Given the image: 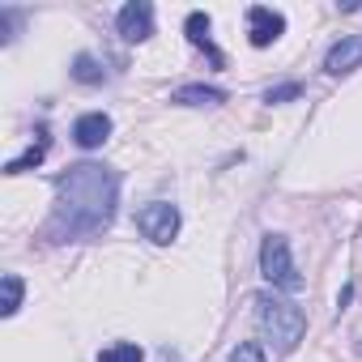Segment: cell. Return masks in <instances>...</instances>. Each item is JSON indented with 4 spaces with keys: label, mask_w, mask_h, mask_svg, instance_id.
Masks as SVG:
<instances>
[{
    "label": "cell",
    "mask_w": 362,
    "mask_h": 362,
    "mask_svg": "<svg viewBox=\"0 0 362 362\" xmlns=\"http://www.w3.org/2000/svg\"><path fill=\"white\" fill-rule=\"evenodd\" d=\"M119 175L103 162H73L56 175V205L43 222L47 243H81L115 222Z\"/></svg>",
    "instance_id": "cell-1"
},
{
    "label": "cell",
    "mask_w": 362,
    "mask_h": 362,
    "mask_svg": "<svg viewBox=\"0 0 362 362\" xmlns=\"http://www.w3.org/2000/svg\"><path fill=\"white\" fill-rule=\"evenodd\" d=\"M256 320H260V332L273 341L277 354H294L298 341H303V332H307V315H303V307H294L290 298L269 294V290L256 294Z\"/></svg>",
    "instance_id": "cell-2"
},
{
    "label": "cell",
    "mask_w": 362,
    "mask_h": 362,
    "mask_svg": "<svg viewBox=\"0 0 362 362\" xmlns=\"http://www.w3.org/2000/svg\"><path fill=\"white\" fill-rule=\"evenodd\" d=\"M260 273H264V281L273 286V290H303V273H298V264H294V256H290V239L286 235H264V243H260Z\"/></svg>",
    "instance_id": "cell-3"
},
{
    "label": "cell",
    "mask_w": 362,
    "mask_h": 362,
    "mask_svg": "<svg viewBox=\"0 0 362 362\" xmlns=\"http://www.w3.org/2000/svg\"><path fill=\"white\" fill-rule=\"evenodd\" d=\"M179 226H184V218H179V209H175L170 201H149V205L136 209V230H141L149 243H158V247L175 243Z\"/></svg>",
    "instance_id": "cell-4"
},
{
    "label": "cell",
    "mask_w": 362,
    "mask_h": 362,
    "mask_svg": "<svg viewBox=\"0 0 362 362\" xmlns=\"http://www.w3.org/2000/svg\"><path fill=\"white\" fill-rule=\"evenodd\" d=\"M281 35H286V18L277 9H269V5H252L247 9V39H252V47H273Z\"/></svg>",
    "instance_id": "cell-5"
},
{
    "label": "cell",
    "mask_w": 362,
    "mask_h": 362,
    "mask_svg": "<svg viewBox=\"0 0 362 362\" xmlns=\"http://www.w3.org/2000/svg\"><path fill=\"white\" fill-rule=\"evenodd\" d=\"M354 69H362V35H341L324 56V73L328 77H349Z\"/></svg>",
    "instance_id": "cell-6"
},
{
    "label": "cell",
    "mask_w": 362,
    "mask_h": 362,
    "mask_svg": "<svg viewBox=\"0 0 362 362\" xmlns=\"http://www.w3.org/2000/svg\"><path fill=\"white\" fill-rule=\"evenodd\" d=\"M115 26H119V39H124V43H145V39L153 35V5H145V0H132V5L119 9Z\"/></svg>",
    "instance_id": "cell-7"
},
{
    "label": "cell",
    "mask_w": 362,
    "mask_h": 362,
    "mask_svg": "<svg viewBox=\"0 0 362 362\" xmlns=\"http://www.w3.org/2000/svg\"><path fill=\"white\" fill-rule=\"evenodd\" d=\"M107 136H111V115L107 111H86V115L73 119V141L81 149H98Z\"/></svg>",
    "instance_id": "cell-8"
},
{
    "label": "cell",
    "mask_w": 362,
    "mask_h": 362,
    "mask_svg": "<svg viewBox=\"0 0 362 362\" xmlns=\"http://www.w3.org/2000/svg\"><path fill=\"white\" fill-rule=\"evenodd\" d=\"M209 30H214L209 13H201V9H197V13H188V18H184V35H188V43H192V47H201V52L209 56V64H214V69H222V64H226V56L214 47Z\"/></svg>",
    "instance_id": "cell-9"
},
{
    "label": "cell",
    "mask_w": 362,
    "mask_h": 362,
    "mask_svg": "<svg viewBox=\"0 0 362 362\" xmlns=\"http://www.w3.org/2000/svg\"><path fill=\"white\" fill-rule=\"evenodd\" d=\"M170 103H179V107H218V103H226V90L205 86V81H188V86L170 90Z\"/></svg>",
    "instance_id": "cell-10"
},
{
    "label": "cell",
    "mask_w": 362,
    "mask_h": 362,
    "mask_svg": "<svg viewBox=\"0 0 362 362\" xmlns=\"http://www.w3.org/2000/svg\"><path fill=\"white\" fill-rule=\"evenodd\" d=\"M47 128H39L35 132V145H26V153H18V158H9L5 162V175H22V170H30V166H39L43 158H47Z\"/></svg>",
    "instance_id": "cell-11"
},
{
    "label": "cell",
    "mask_w": 362,
    "mask_h": 362,
    "mask_svg": "<svg viewBox=\"0 0 362 362\" xmlns=\"http://www.w3.org/2000/svg\"><path fill=\"white\" fill-rule=\"evenodd\" d=\"M73 81L77 86H103L107 81V69H103V60L98 56H90V52H81V56H73Z\"/></svg>",
    "instance_id": "cell-12"
},
{
    "label": "cell",
    "mask_w": 362,
    "mask_h": 362,
    "mask_svg": "<svg viewBox=\"0 0 362 362\" xmlns=\"http://www.w3.org/2000/svg\"><path fill=\"white\" fill-rule=\"evenodd\" d=\"M0 290H5L0 315H18V307H22V294H26V281H22L18 273H5V277H0Z\"/></svg>",
    "instance_id": "cell-13"
},
{
    "label": "cell",
    "mask_w": 362,
    "mask_h": 362,
    "mask_svg": "<svg viewBox=\"0 0 362 362\" xmlns=\"http://www.w3.org/2000/svg\"><path fill=\"white\" fill-rule=\"evenodd\" d=\"M98 362H145V349L136 341H115L98 354Z\"/></svg>",
    "instance_id": "cell-14"
},
{
    "label": "cell",
    "mask_w": 362,
    "mask_h": 362,
    "mask_svg": "<svg viewBox=\"0 0 362 362\" xmlns=\"http://www.w3.org/2000/svg\"><path fill=\"white\" fill-rule=\"evenodd\" d=\"M298 94H303V86H298V81H281V86L264 90V103H269V107H277V103H294Z\"/></svg>",
    "instance_id": "cell-15"
},
{
    "label": "cell",
    "mask_w": 362,
    "mask_h": 362,
    "mask_svg": "<svg viewBox=\"0 0 362 362\" xmlns=\"http://www.w3.org/2000/svg\"><path fill=\"white\" fill-rule=\"evenodd\" d=\"M230 362H269V358H264V345H256V341H239V345L230 349Z\"/></svg>",
    "instance_id": "cell-16"
},
{
    "label": "cell",
    "mask_w": 362,
    "mask_h": 362,
    "mask_svg": "<svg viewBox=\"0 0 362 362\" xmlns=\"http://www.w3.org/2000/svg\"><path fill=\"white\" fill-rule=\"evenodd\" d=\"M0 39H5V43L13 39V13L9 9H0Z\"/></svg>",
    "instance_id": "cell-17"
}]
</instances>
